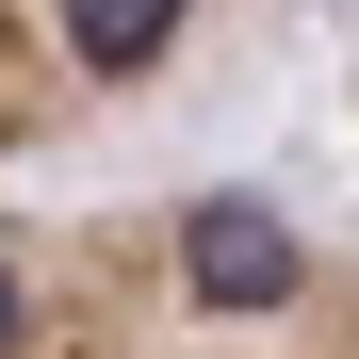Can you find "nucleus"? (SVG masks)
Wrapping results in <instances>:
<instances>
[{"instance_id":"2","label":"nucleus","mask_w":359,"mask_h":359,"mask_svg":"<svg viewBox=\"0 0 359 359\" xmlns=\"http://www.w3.org/2000/svg\"><path fill=\"white\" fill-rule=\"evenodd\" d=\"M229 17L245 0H0V180L131 131Z\"/></svg>"},{"instance_id":"1","label":"nucleus","mask_w":359,"mask_h":359,"mask_svg":"<svg viewBox=\"0 0 359 359\" xmlns=\"http://www.w3.org/2000/svg\"><path fill=\"white\" fill-rule=\"evenodd\" d=\"M0 359H359V245L229 180L0 196Z\"/></svg>"}]
</instances>
